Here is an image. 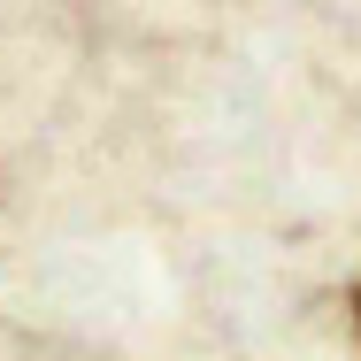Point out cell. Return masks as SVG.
<instances>
[{
	"instance_id": "obj_1",
	"label": "cell",
	"mask_w": 361,
	"mask_h": 361,
	"mask_svg": "<svg viewBox=\"0 0 361 361\" xmlns=\"http://www.w3.org/2000/svg\"><path fill=\"white\" fill-rule=\"evenodd\" d=\"M354 323H361V292H354Z\"/></svg>"
}]
</instances>
